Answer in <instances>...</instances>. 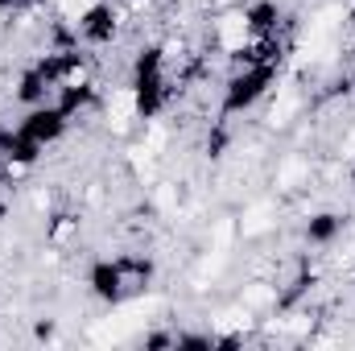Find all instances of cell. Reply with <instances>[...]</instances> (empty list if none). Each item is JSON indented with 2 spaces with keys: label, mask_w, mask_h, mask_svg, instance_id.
I'll list each match as a JSON object with an SVG mask.
<instances>
[{
  "label": "cell",
  "mask_w": 355,
  "mask_h": 351,
  "mask_svg": "<svg viewBox=\"0 0 355 351\" xmlns=\"http://www.w3.org/2000/svg\"><path fill=\"white\" fill-rule=\"evenodd\" d=\"M215 33H219V46L236 54V50H244V46H248L252 25H248V17H244V12H227V17L215 25Z\"/></svg>",
  "instance_id": "cell-1"
},
{
  "label": "cell",
  "mask_w": 355,
  "mask_h": 351,
  "mask_svg": "<svg viewBox=\"0 0 355 351\" xmlns=\"http://www.w3.org/2000/svg\"><path fill=\"white\" fill-rule=\"evenodd\" d=\"M132 120H137V95H132V91H116V95L107 99V124H112L116 132H124Z\"/></svg>",
  "instance_id": "cell-2"
},
{
  "label": "cell",
  "mask_w": 355,
  "mask_h": 351,
  "mask_svg": "<svg viewBox=\"0 0 355 351\" xmlns=\"http://www.w3.org/2000/svg\"><path fill=\"white\" fill-rule=\"evenodd\" d=\"M268 215H272V211H268L265 203H257V207H248V211H244V219H240V232H244V236H261V232H265L268 223H272Z\"/></svg>",
  "instance_id": "cell-3"
},
{
  "label": "cell",
  "mask_w": 355,
  "mask_h": 351,
  "mask_svg": "<svg viewBox=\"0 0 355 351\" xmlns=\"http://www.w3.org/2000/svg\"><path fill=\"white\" fill-rule=\"evenodd\" d=\"M306 178H310V166H306L302 157H289V162L281 166V178H277V182H281L285 190H293V186H297V182H306Z\"/></svg>",
  "instance_id": "cell-4"
},
{
  "label": "cell",
  "mask_w": 355,
  "mask_h": 351,
  "mask_svg": "<svg viewBox=\"0 0 355 351\" xmlns=\"http://www.w3.org/2000/svg\"><path fill=\"white\" fill-rule=\"evenodd\" d=\"M293 108H297V99H293V95L285 91V95H281V99L272 103V112H268V116H272V124H289V116H293Z\"/></svg>",
  "instance_id": "cell-5"
},
{
  "label": "cell",
  "mask_w": 355,
  "mask_h": 351,
  "mask_svg": "<svg viewBox=\"0 0 355 351\" xmlns=\"http://www.w3.org/2000/svg\"><path fill=\"white\" fill-rule=\"evenodd\" d=\"M95 4H99V0H58V8H62V12H67L71 21H79V17H87V12L95 8Z\"/></svg>",
  "instance_id": "cell-6"
},
{
  "label": "cell",
  "mask_w": 355,
  "mask_h": 351,
  "mask_svg": "<svg viewBox=\"0 0 355 351\" xmlns=\"http://www.w3.org/2000/svg\"><path fill=\"white\" fill-rule=\"evenodd\" d=\"M240 327H248V310H227V314H219V331H240Z\"/></svg>",
  "instance_id": "cell-7"
},
{
  "label": "cell",
  "mask_w": 355,
  "mask_h": 351,
  "mask_svg": "<svg viewBox=\"0 0 355 351\" xmlns=\"http://www.w3.org/2000/svg\"><path fill=\"white\" fill-rule=\"evenodd\" d=\"M272 302V289L268 285H252L248 293H244V306H268Z\"/></svg>",
  "instance_id": "cell-8"
},
{
  "label": "cell",
  "mask_w": 355,
  "mask_h": 351,
  "mask_svg": "<svg viewBox=\"0 0 355 351\" xmlns=\"http://www.w3.org/2000/svg\"><path fill=\"white\" fill-rule=\"evenodd\" d=\"M157 207H162V211H174V207H178L174 186H162V190H157Z\"/></svg>",
  "instance_id": "cell-9"
}]
</instances>
